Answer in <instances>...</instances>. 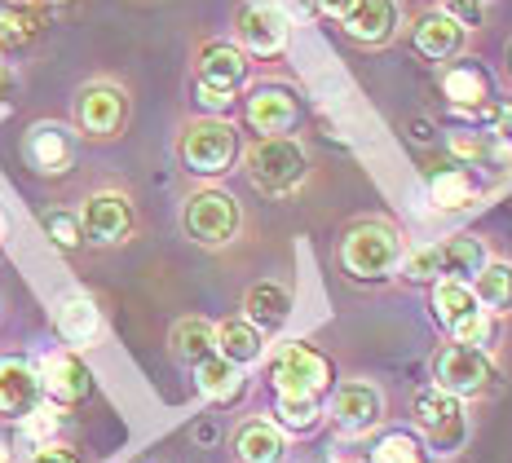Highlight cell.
<instances>
[{
	"label": "cell",
	"mask_w": 512,
	"mask_h": 463,
	"mask_svg": "<svg viewBox=\"0 0 512 463\" xmlns=\"http://www.w3.org/2000/svg\"><path fill=\"white\" fill-rule=\"evenodd\" d=\"M433 318L442 322L455 336V344H468V349H486L490 344V314L477 305L473 287L455 283V278H437L433 283Z\"/></svg>",
	"instance_id": "1"
},
{
	"label": "cell",
	"mask_w": 512,
	"mask_h": 463,
	"mask_svg": "<svg viewBox=\"0 0 512 463\" xmlns=\"http://www.w3.org/2000/svg\"><path fill=\"white\" fill-rule=\"evenodd\" d=\"M398 261H402V239L393 225H380V221L354 225L345 234V243H340V265L354 278H384L398 269Z\"/></svg>",
	"instance_id": "2"
},
{
	"label": "cell",
	"mask_w": 512,
	"mask_h": 463,
	"mask_svg": "<svg viewBox=\"0 0 512 463\" xmlns=\"http://www.w3.org/2000/svg\"><path fill=\"white\" fill-rule=\"evenodd\" d=\"M305 150L292 137H265L248 150V177L265 195H292L305 181Z\"/></svg>",
	"instance_id": "3"
},
{
	"label": "cell",
	"mask_w": 512,
	"mask_h": 463,
	"mask_svg": "<svg viewBox=\"0 0 512 463\" xmlns=\"http://www.w3.org/2000/svg\"><path fill=\"white\" fill-rule=\"evenodd\" d=\"M415 424L429 437L433 455H460L468 441V419H464V402L451 393H442L437 384L415 393Z\"/></svg>",
	"instance_id": "4"
},
{
	"label": "cell",
	"mask_w": 512,
	"mask_h": 463,
	"mask_svg": "<svg viewBox=\"0 0 512 463\" xmlns=\"http://www.w3.org/2000/svg\"><path fill=\"white\" fill-rule=\"evenodd\" d=\"M270 384L279 397H323L332 389V362L309 344H283L270 362Z\"/></svg>",
	"instance_id": "5"
},
{
	"label": "cell",
	"mask_w": 512,
	"mask_h": 463,
	"mask_svg": "<svg viewBox=\"0 0 512 463\" xmlns=\"http://www.w3.org/2000/svg\"><path fill=\"white\" fill-rule=\"evenodd\" d=\"M234 155H239V137L226 120H199L181 137V159L199 177H221L234 164Z\"/></svg>",
	"instance_id": "6"
},
{
	"label": "cell",
	"mask_w": 512,
	"mask_h": 463,
	"mask_svg": "<svg viewBox=\"0 0 512 463\" xmlns=\"http://www.w3.org/2000/svg\"><path fill=\"white\" fill-rule=\"evenodd\" d=\"M239 203L226 190H199L186 203V234L204 247H226L239 234Z\"/></svg>",
	"instance_id": "7"
},
{
	"label": "cell",
	"mask_w": 512,
	"mask_h": 463,
	"mask_svg": "<svg viewBox=\"0 0 512 463\" xmlns=\"http://www.w3.org/2000/svg\"><path fill=\"white\" fill-rule=\"evenodd\" d=\"M490 358L482 349H468V344H446L442 353L433 358V380H437V389L442 393H451V397H477V393H486L490 389Z\"/></svg>",
	"instance_id": "8"
},
{
	"label": "cell",
	"mask_w": 512,
	"mask_h": 463,
	"mask_svg": "<svg viewBox=\"0 0 512 463\" xmlns=\"http://www.w3.org/2000/svg\"><path fill=\"white\" fill-rule=\"evenodd\" d=\"M36 375H40V393H45L53 406H76V402H84V397L93 393L89 366H84L76 353H67V349L45 353V358L36 362Z\"/></svg>",
	"instance_id": "9"
},
{
	"label": "cell",
	"mask_w": 512,
	"mask_h": 463,
	"mask_svg": "<svg viewBox=\"0 0 512 463\" xmlns=\"http://www.w3.org/2000/svg\"><path fill=\"white\" fill-rule=\"evenodd\" d=\"M332 419H336L340 433H349V437L376 428L380 419H384V397H380V389H376V384H367V380L340 384L336 397H332Z\"/></svg>",
	"instance_id": "10"
},
{
	"label": "cell",
	"mask_w": 512,
	"mask_h": 463,
	"mask_svg": "<svg viewBox=\"0 0 512 463\" xmlns=\"http://www.w3.org/2000/svg\"><path fill=\"white\" fill-rule=\"evenodd\" d=\"M80 230L93 243H124L133 234V203L124 195H115V190H98L93 199H84Z\"/></svg>",
	"instance_id": "11"
},
{
	"label": "cell",
	"mask_w": 512,
	"mask_h": 463,
	"mask_svg": "<svg viewBox=\"0 0 512 463\" xmlns=\"http://www.w3.org/2000/svg\"><path fill=\"white\" fill-rule=\"evenodd\" d=\"M76 120H80L84 133H93V137H115L128 120L124 89H115V84H89V89H80Z\"/></svg>",
	"instance_id": "12"
},
{
	"label": "cell",
	"mask_w": 512,
	"mask_h": 463,
	"mask_svg": "<svg viewBox=\"0 0 512 463\" xmlns=\"http://www.w3.org/2000/svg\"><path fill=\"white\" fill-rule=\"evenodd\" d=\"M23 155H27L31 172H40V177H62V172L71 168V159H76V142H71V133L62 124H31L23 137Z\"/></svg>",
	"instance_id": "13"
},
{
	"label": "cell",
	"mask_w": 512,
	"mask_h": 463,
	"mask_svg": "<svg viewBox=\"0 0 512 463\" xmlns=\"http://www.w3.org/2000/svg\"><path fill=\"white\" fill-rule=\"evenodd\" d=\"M40 375L27 358H0V415L23 419L40 406Z\"/></svg>",
	"instance_id": "14"
},
{
	"label": "cell",
	"mask_w": 512,
	"mask_h": 463,
	"mask_svg": "<svg viewBox=\"0 0 512 463\" xmlns=\"http://www.w3.org/2000/svg\"><path fill=\"white\" fill-rule=\"evenodd\" d=\"M239 40L248 45V53H261V58H274V53H283L287 45V18L283 9L274 5H248L239 14Z\"/></svg>",
	"instance_id": "15"
},
{
	"label": "cell",
	"mask_w": 512,
	"mask_h": 463,
	"mask_svg": "<svg viewBox=\"0 0 512 463\" xmlns=\"http://www.w3.org/2000/svg\"><path fill=\"white\" fill-rule=\"evenodd\" d=\"M53 327L71 349H89L102 340V309L89 296H62L53 309Z\"/></svg>",
	"instance_id": "16"
},
{
	"label": "cell",
	"mask_w": 512,
	"mask_h": 463,
	"mask_svg": "<svg viewBox=\"0 0 512 463\" xmlns=\"http://www.w3.org/2000/svg\"><path fill=\"white\" fill-rule=\"evenodd\" d=\"M248 124L265 137H283L296 124V98L283 84H261L248 98Z\"/></svg>",
	"instance_id": "17"
},
{
	"label": "cell",
	"mask_w": 512,
	"mask_h": 463,
	"mask_svg": "<svg viewBox=\"0 0 512 463\" xmlns=\"http://www.w3.org/2000/svg\"><path fill=\"white\" fill-rule=\"evenodd\" d=\"M345 31L358 45H384L398 31V5L393 0H358L354 14L345 18Z\"/></svg>",
	"instance_id": "18"
},
{
	"label": "cell",
	"mask_w": 512,
	"mask_h": 463,
	"mask_svg": "<svg viewBox=\"0 0 512 463\" xmlns=\"http://www.w3.org/2000/svg\"><path fill=\"white\" fill-rule=\"evenodd\" d=\"M243 80H248V58H243L239 49L234 45H204V53H199V84L234 93Z\"/></svg>",
	"instance_id": "19"
},
{
	"label": "cell",
	"mask_w": 512,
	"mask_h": 463,
	"mask_svg": "<svg viewBox=\"0 0 512 463\" xmlns=\"http://www.w3.org/2000/svg\"><path fill=\"white\" fill-rule=\"evenodd\" d=\"M234 455H239V463H283L287 441L270 419H252V424H243L239 437H234Z\"/></svg>",
	"instance_id": "20"
},
{
	"label": "cell",
	"mask_w": 512,
	"mask_h": 463,
	"mask_svg": "<svg viewBox=\"0 0 512 463\" xmlns=\"http://www.w3.org/2000/svg\"><path fill=\"white\" fill-rule=\"evenodd\" d=\"M243 309H248V322L256 331H283L287 318H292V296L283 292L279 283H256L248 300H243Z\"/></svg>",
	"instance_id": "21"
},
{
	"label": "cell",
	"mask_w": 512,
	"mask_h": 463,
	"mask_svg": "<svg viewBox=\"0 0 512 463\" xmlns=\"http://www.w3.org/2000/svg\"><path fill=\"white\" fill-rule=\"evenodd\" d=\"M217 353L226 362H234V366H248V362H256L265 353V336L252 327L248 318H230V322H221L217 327Z\"/></svg>",
	"instance_id": "22"
},
{
	"label": "cell",
	"mask_w": 512,
	"mask_h": 463,
	"mask_svg": "<svg viewBox=\"0 0 512 463\" xmlns=\"http://www.w3.org/2000/svg\"><path fill=\"white\" fill-rule=\"evenodd\" d=\"M45 18L27 0H0V49H23L40 36Z\"/></svg>",
	"instance_id": "23"
},
{
	"label": "cell",
	"mask_w": 512,
	"mask_h": 463,
	"mask_svg": "<svg viewBox=\"0 0 512 463\" xmlns=\"http://www.w3.org/2000/svg\"><path fill=\"white\" fill-rule=\"evenodd\" d=\"M195 380H199V393L208 397V402H234V397L243 393V366H234L226 362L221 353H212L208 362H199L195 366Z\"/></svg>",
	"instance_id": "24"
},
{
	"label": "cell",
	"mask_w": 512,
	"mask_h": 463,
	"mask_svg": "<svg viewBox=\"0 0 512 463\" xmlns=\"http://www.w3.org/2000/svg\"><path fill=\"white\" fill-rule=\"evenodd\" d=\"M460 45H464V27L451 23L446 14H429L420 27H415V49L433 62H446L451 53H460Z\"/></svg>",
	"instance_id": "25"
},
{
	"label": "cell",
	"mask_w": 512,
	"mask_h": 463,
	"mask_svg": "<svg viewBox=\"0 0 512 463\" xmlns=\"http://www.w3.org/2000/svg\"><path fill=\"white\" fill-rule=\"evenodd\" d=\"M477 195H482V186H477V177L468 168H446L429 181V199H433V208H442V212L468 208Z\"/></svg>",
	"instance_id": "26"
},
{
	"label": "cell",
	"mask_w": 512,
	"mask_h": 463,
	"mask_svg": "<svg viewBox=\"0 0 512 463\" xmlns=\"http://www.w3.org/2000/svg\"><path fill=\"white\" fill-rule=\"evenodd\" d=\"M173 353L190 366L208 362L212 353H217V327L204 322V318H181L173 327Z\"/></svg>",
	"instance_id": "27"
},
{
	"label": "cell",
	"mask_w": 512,
	"mask_h": 463,
	"mask_svg": "<svg viewBox=\"0 0 512 463\" xmlns=\"http://www.w3.org/2000/svg\"><path fill=\"white\" fill-rule=\"evenodd\" d=\"M473 296L486 314H508L512 309V265L508 261H486V269L473 278Z\"/></svg>",
	"instance_id": "28"
},
{
	"label": "cell",
	"mask_w": 512,
	"mask_h": 463,
	"mask_svg": "<svg viewBox=\"0 0 512 463\" xmlns=\"http://www.w3.org/2000/svg\"><path fill=\"white\" fill-rule=\"evenodd\" d=\"M486 247L482 239H451L442 243V278H455V283H468L473 287V278L486 269Z\"/></svg>",
	"instance_id": "29"
},
{
	"label": "cell",
	"mask_w": 512,
	"mask_h": 463,
	"mask_svg": "<svg viewBox=\"0 0 512 463\" xmlns=\"http://www.w3.org/2000/svg\"><path fill=\"white\" fill-rule=\"evenodd\" d=\"M318 419H323V406H318V397H279L274 402V428L279 433H314Z\"/></svg>",
	"instance_id": "30"
},
{
	"label": "cell",
	"mask_w": 512,
	"mask_h": 463,
	"mask_svg": "<svg viewBox=\"0 0 512 463\" xmlns=\"http://www.w3.org/2000/svg\"><path fill=\"white\" fill-rule=\"evenodd\" d=\"M442 93L451 98V106H473V102H486L490 84H486V75L477 71L473 62H460V67L442 71Z\"/></svg>",
	"instance_id": "31"
},
{
	"label": "cell",
	"mask_w": 512,
	"mask_h": 463,
	"mask_svg": "<svg viewBox=\"0 0 512 463\" xmlns=\"http://www.w3.org/2000/svg\"><path fill=\"white\" fill-rule=\"evenodd\" d=\"M376 463H424V446L420 437L407 428H393L376 441Z\"/></svg>",
	"instance_id": "32"
},
{
	"label": "cell",
	"mask_w": 512,
	"mask_h": 463,
	"mask_svg": "<svg viewBox=\"0 0 512 463\" xmlns=\"http://www.w3.org/2000/svg\"><path fill=\"white\" fill-rule=\"evenodd\" d=\"M402 274L411 278V283H437L442 278V247H415V252L402 261Z\"/></svg>",
	"instance_id": "33"
},
{
	"label": "cell",
	"mask_w": 512,
	"mask_h": 463,
	"mask_svg": "<svg viewBox=\"0 0 512 463\" xmlns=\"http://www.w3.org/2000/svg\"><path fill=\"white\" fill-rule=\"evenodd\" d=\"M58 424H62L58 411L40 402L31 415H23V437H27L36 450H40V446H53V437H58Z\"/></svg>",
	"instance_id": "34"
},
{
	"label": "cell",
	"mask_w": 512,
	"mask_h": 463,
	"mask_svg": "<svg viewBox=\"0 0 512 463\" xmlns=\"http://www.w3.org/2000/svg\"><path fill=\"white\" fill-rule=\"evenodd\" d=\"M45 234L58 247H80L84 243V230H80V217H71V212H45Z\"/></svg>",
	"instance_id": "35"
},
{
	"label": "cell",
	"mask_w": 512,
	"mask_h": 463,
	"mask_svg": "<svg viewBox=\"0 0 512 463\" xmlns=\"http://www.w3.org/2000/svg\"><path fill=\"white\" fill-rule=\"evenodd\" d=\"M451 150L460 159H486L490 142H486V133H451Z\"/></svg>",
	"instance_id": "36"
},
{
	"label": "cell",
	"mask_w": 512,
	"mask_h": 463,
	"mask_svg": "<svg viewBox=\"0 0 512 463\" xmlns=\"http://www.w3.org/2000/svg\"><path fill=\"white\" fill-rule=\"evenodd\" d=\"M482 0H446V18L451 23H460V27H477L482 23Z\"/></svg>",
	"instance_id": "37"
},
{
	"label": "cell",
	"mask_w": 512,
	"mask_h": 463,
	"mask_svg": "<svg viewBox=\"0 0 512 463\" xmlns=\"http://www.w3.org/2000/svg\"><path fill=\"white\" fill-rule=\"evenodd\" d=\"M455 115L460 120H473V124H499V106L495 102H473V106H455Z\"/></svg>",
	"instance_id": "38"
},
{
	"label": "cell",
	"mask_w": 512,
	"mask_h": 463,
	"mask_svg": "<svg viewBox=\"0 0 512 463\" xmlns=\"http://www.w3.org/2000/svg\"><path fill=\"white\" fill-rule=\"evenodd\" d=\"M31 463H80V459L71 455L67 446H58V441H53V446H40V450H31Z\"/></svg>",
	"instance_id": "39"
},
{
	"label": "cell",
	"mask_w": 512,
	"mask_h": 463,
	"mask_svg": "<svg viewBox=\"0 0 512 463\" xmlns=\"http://www.w3.org/2000/svg\"><path fill=\"white\" fill-rule=\"evenodd\" d=\"M199 102H204L208 111H230L234 93H221V89H208V84H199Z\"/></svg>",
	"instance_id": "40"
},
{
	"label": "cell",
	"mask_w": 512,
	"mask_h": 463,
	"mask_svg": "<svg viewBox=\"0 0 512 463\" xmlns=\"http://www.w3.org/2000/svg\"><path fill=\"white\" fill-rule=\"evenodd\" d=\"M323 0H283V18H314Z\"/></svg>",
	"instance_id": "41"
},
{
	"label": "cell",
	"mask_w": 512,
	"mask_h": 463,
	"mask_svg": "<svg viewBox=\"0 0 512 463\" xmlns=\"http://www.w3.org/2000/svg\"><path fill=\"white\" fill-rule=\"evenodd\" d=\"M354 5H358V0H323V9L332 18H349V14H354Z\"/></svg>",
	"instance_id": "42"
},
{
	"label": "cell",
	"mask_w": 512,
	"mask_h": 463,
	"mask_svg": "<svg viewBox=\"0 0 512 463\" xmlns=\"http://www.w3.org/2000/svg\"><path fill=\"white\" fill-rule=\"evenodd\" d=\"M495 133H499V142H504V146L512 150V111H504V115H499V124H495Z\"/></svg>",
	"instance_id": "43"
},
{
	"label": "cell",
	"mask_w": 512,
	"mask_h": 463,
	"mask_svg": "<svg viewBox=\"0 0 512 463\" xmlns=\"http://www.w3.org/2000/svg\"><path fill=\"white\" fill-rule=\"evenodd\" d=\"M5 98H9V71L0 67V111H5Z\"/></svg>",
	"instance_id": "44"
},
{
	"label": "cell",
	"mask_w": 512,
	"mask_h": 463,
	"mask_svg": "<svg viewBox=\"0 0 512 463\" xmlns=\"http://www.w3.org/2000/svg\"><path fill=\"white\" fill-rule=\"evenodd\" d=\"M0 463H14V450H9V437L0 433Z\"/></svg>",
	"instance_id": "45"
},
{
	"label": "cell",
	"mask_w": 512,
	"mask_h": 463,
	"mask_svg": "<svg viewBox=\"0 0 512 463\" xmlns=\"http://www.w3.org/2000/svg\"><path fill=\"white\" fill-rule=\"evenodd\" d=\"M9 239V217H5V208H0V243Z\"/></svg>",
	"instance_id": "46"
},
{
	"label": "cell",
	"mask_w": 512,
	"mask_h": 463,
	"mask_svg": "<svg viewBox=\"0 0 512 463\" xmlns=\"http://www.w3.org/2000/svg\"><path fill=\"white\" fill-rule=\"evenodd\" d=\"M27 5H31V0H27Z\"/></svg>",
	"instance_id": "47"
}]
</instances>
